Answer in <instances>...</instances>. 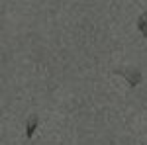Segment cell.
Segmentation results:
<instances>
[{
	"instance_id": "6da1fadb",
	"label": "cell",
	"mask_w": 147,
	"mask_h": 145,
	"mask_svg": "<svg viewBox=\"0 0 147 145\" xmlns=\"http://www.w3.org/2000/svg\"><path fill=\"white\" fill-rule=\"evenodd\" d=\"M114 75H118V77H122L127 80V84L131 86V88H136L137 84L143 80V75H141V69L134 67V65H124V67H116L112 71Z\"/></svg>"
},
{
	"instance_id": "7a4b0ae2",
	"label": "cell",
	"mask_w": 147,
	"mask_h": 145,
	"mask_svg": "<svg viewBox=\"0 0 147 145\" xmlns=\"http://www.w3.org/2000/svg\"><path fill=\"white\" fill-rule=\"evenodd\" d=\"M37 127H39V116H37V114H32V116L26 120V137L32 139Z\"/></svg>"
},
{
	"instance_id": "3957f363",
	"label": "cell",
	"mask_w": 147,
	"mask_h": 145,
	"mask_svg": "<svg viewBox=\"0 0 147 145\" xmlns=\"http://www.w3.org/2000/svg\"><path fill=\"white\" fill-rule=\"evenodd\" d=\"M136 26H137V30H139V34H141V35L147 39V12L139 14V18H137Z\"/></svg>"
}]
</instances>
